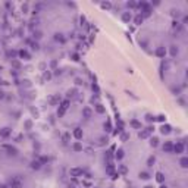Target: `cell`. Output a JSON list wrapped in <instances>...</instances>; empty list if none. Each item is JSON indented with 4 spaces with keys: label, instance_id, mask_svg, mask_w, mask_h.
<instances>
[{
    "label": "cell",
    "instance_id": "c3c4849f",
    "mask_svg": "<svg viewBox=\"0 0 188 188\" xmlns=\"http://www.w3.org/2000/svg\"><path fill=\"white\" fill-rule=\"evenodd\" d=\"M160 188H168V187H166V185H162V187H160Z\"/></svg>",
    "mask_w": 188,
    "mask_h": 188
},
{
    "label": "cell",
    "instance_id": "bcb514c9",
    "mask_svg": "<svg viewBox=\"0 0 188 188\" xmlns=\"http://www.w3.org/2000/svg\"><path fill=\"white\" fill-rule=\"evenodd\" d=\"M3 97H4V93H3V91H1V90H0V100H1V99H3Z\"/></svg>",
    "mask_w": 188,
    "mask_h": 188
},
{
    "label": "cell",
    "instance_id": "e575fe53",
    "mask_svg": "<svg viewBox=\"0 0 188 188\" xmlns=\"http://www.w3.org/2000/svg\"><path fill=\"white\" fill-rule=\"evenodd\" d=\"M121 172H122V174H126V172H128L126 166H121Z\"/></svg>",
    "mask_w": 188,
    "mask_h": 188
},
{
    "label": "cell",
    "instance_id": "5b68a950",
    "mask_svg": "<svg viewBox=\"0 0 188 188\" xmlns=\"http://www.w3.org/2000/svg\"><path fill=\"white\" fill-rule=\"evenodd\" d=\"M153 131V128H147V129H144V131H141L138 135H140V138H147L149 135H150V132Z\"/></svg>",
    "mask_w": 188,
    "mask_h": 188
},
{
    "label": "cell",
    "instance_id": "7a4b0ae2",
    "mask_svg": "<svg viewBox=\"0 0 188 188\" xmlns=\"http://www.w3.org/2000/svg\"><path fill=\"white\" fill-rule=\"evenodd\" d=\"M9 187L10 188H22V181L19 178H12L10 182H9Z\"/></svg>",
    "mask_w": 188,
    "mask_h": 188
},
{
    "label": "cell",
    "instance_id": "6da1fadb",
    "mask_svg": "<svg viewBox=\"0 0 188 188\" xmlns=\"http://www.w3.org/2000/svg\"><path fill=\"white\" fill-rule=\"evenodd\" d=\"M68 107H69V100L62 101V104H60V107H59V110H57V116H59V118H62V116L65 115V112L68 110Z\"/></svg>",
    "mask_w": 188,
    "mask_h": 188
},
{
    "label": "cell",
    "instance_id": "b9f144b4",
    "mask_svg": "<svg viewBox=\"0 0 188 188\" xmlns=\"http://www.w3.org/2000/svg\"><path fill=\"white\" fill-rule=\"evenodd\" d=\"M22 10L26 12V10H28V4H24V6H22Z\"/></svg>",
    "mask_w": 188,
    "mask_h": 188
},
{
    "label": "cell",
    "instance_id": "3957f363",
    "mask_svg": "<svg viewBox=\"0 0 188 188\" xmlns=\"http://www.w3.org/2000/svg\"><path fill=\"white\" fill-rule=\"evenodd\" d=\"M172 151H175L176 154H181V153L184 151V143H178V144H175Z\"/></svg>",
    "mask_w": 188,
    "mask_h": 188
},
{
    "label": "cell",
    "instance_id": "484cf974",
    "mask_svg": "<svg viewBox=\"0 0 188 188\" xmlns=\"http://www.w3.org/2000/svg\"><path fill=\"white\" fill-rule=\"evenodd\" d=\"M143 19H144V18H143L141 15H138V16H135V19H134V21H135V24L138 25V24H141V22H143Z\"/></svg>",
    "mask_w": 188,
    "mask_h": 188
},
{
    "label": "cell",
    "instance_id": "d6986e66",
    "mask_svg": "<svg viewBox=\"0 0 188 188\" xmlns=\"http://www.w3.org/2000/svg\"><path fill=\"white\" fill-rule=\"evenodd\" d=\"M54 40L59 41V43H63V41H65V37H63L62 34H56V35H54Z\"/></svg>",
    "mask_w": 188,
    "mask_h": 188
},
{
    "label": "cell",
    "instance_id": "60d3db41",
    "mask_svg": "<svg viewBox=\"0 0 188 188\" xmlns=\"http://www.w3.org/2000/svg\"><path fill=\"white\" fill-rule=\"evenodd\" d=\"M75 94H76V90H71L69 91V96H75Z\"/></svg>",
    "mask_w": 188,
    "mask_h": 188
},
{
    "label": "cell",
    "instance_id": "603a6c76",
    "mask_svg": "<svg viewBox=\"0 0 188 188\" xmlns=\"http://www.w3.org/2000/svg\"><path fill=\"white\" fill-rule=\"evenodd\" d=\"M131 125H132L134 128H137V129H140V128H141V124H140L138 121H135V119H134V121H131Z\"/></svg>",
    "mask_w": 188,
    "mask_h": 188
},
{
    "label": "cell",
    "instance_id": "ffe728a7",
    "mask_svg": "<svg viewBox=\"0 0 188 188\" xmlns=\"http://www.w3.org/2000/svg\"><path fill=\"white\" fill-rule=\"evenodd\" d=\"M40 166H41V163H40L38 160H34V162L31 163V168H32V169H40Z\"/></svg>",
    "mask_w": 188,
    "mask_h": 188
},
{
    "label": "cell",
    "instance_id": "f35d334b",
    "mask_svg": "<svg viewBox=\"0 0 188 188\" xmlns=\"http://www.w3.org/2000/svg\"><path fill=\"white\" fill-rule=\"evenodd\" d=\"M32 49H35V50H38V43H32Z\"/></svg>",
    "mask_w": 188,
    "mask_h": 188
},
{
    "label": "cell",
    "instance_id": "8992f818",
    "mask_svg": "<svg viewBox=\"0 0 188 188\" xmlns=\"http://www.w3.org/2000/svg\"><path fill=\"white\" fill-rule=\"evenodd\" d=\"M74 137H75L76 140H81V138H82V129H81V128H75V129H74Z\"/></svg>",
    "mask_w": 188,
    "mask_h": 188
},
{
    "label": "cell",
    "instance_id": "7402d4cb",
    "mask_svg": "<svg viewBox=\"0 0 188 188\" xmlns=\"http://www.w3.org/2000/svg\"><path fill=\"white\" fill-rule=\"evenodd\" d=\"M96 110H97V113H104V112H106L104 107H103V104H97V106H96Z\"/></svg>",
    "mask_w": 188,
    "mask_h": 188
},
{
    "label": "cell",
    "instance_id": "83f0119b",
    "mask_svg": "<svg viewBox=\"0 0 188 188\" xmlns=\"http://www.w3.org/2000/svg\"><path fill=\"white\" fill-rule=\"evenodd\" d=\"M116 157L121 160V159L124 157V150H118V151H116Z\"/></svg>",
    "mask_w": 188,
    "mask_h": 188
},
{
    "label": "cell",
    "instance_id": "8fae6325",
    "mask_svg": "<svg viewBox=\"0 0 188 188\" xmlns=\"http://www.w3.org/2000/svg\"><path fill=\"white\" fill-rule=\"evenodd\" d=\"M122 21H124V22H129V21H131V13H129V12H125V13L122 15Z\"/></svg>",
    "mask_w": 188,
    "mask_h": 188
},
{
    "label": "cell",
    "instance_id": "836d02e7",
    "mask_svg": "<svg viewBox=\"0 0 188 188\" xmlns=\"http://www.w3.org/2000/svg\"><path fill=\"white\" fill-rule=\"evenodd\" d=\"M104 128H106V131H110V128H112V126H110V122H106V124H104Z\"/></svg>",
    "mask_w": 188,
    "mask_h": 188
},
{
    "label": "cell",
    "instance_id": "74e56055",
    "mask_svg": "<svg viewBox=\"0 0 188 188\" xmlns=\"http://www.w3.org/2000/svg\"><path fill=\"white\" fill-rule=\"evenodd\" d=\"M146 118H147V121H154V116H151V115H147Z\"/></svg>",
    "mask_w": 188,
    "mask_h": 188
},
{
    "label": "cell",
    "instance_id": "e0dca14e",
    "mask_svg": "<svg viewBox=\"0 0 188 188\" xmlns=\"http://www.w3.org/2000/svg\"><path fill=\"white\" fill-rule=\"evenodd\" d=\"M179 163H181V166H182L184 169H185V168H188V157H182Z\"/></svg>",
    "mask_w": 188,
    "mask_h": 188
},
{
    "label": "cell",
    "instance_id": "ba28073f",
    "mask_svg": "<svg viewBox=\"0 0 188 188\" xmlns=\"http://www.w3.org/2000/svg\"><path fill=\"white\" fill-rule=\"evenodd\" d=\"M163 150H165L166 153H172V150H174V146H172V143H165V146H163Z\"/></svg>",
    "mask_w": 188,
    "mask_h": 188
},
{
    "label": "cell",
    "instance_id": "cb8c5ba5",
    "mask_svg": "<svg viewBox=\"0 0 188 188\" xmlns=\"http://www.w3.org/2000/svg\"><path fill=\"white\" fill-rule=\"evenodd\" d=\"M59 101H60V97H59V96H54V97H51V99H50V103H51V104L59 103Z\"/></svg>",
    "mask_w": 188,
    "mask_h": 188
},
{
    "label": "cell",
    "instance_id": "9a60e30c",
    "mask_svg": "<svg viewBox=\"0 0 188 188\" xmlns=\"http://www.w3.org/2000/svg\"><path fill=\"white\" fill-rule=\"evenodd\" d=\"M150 15H151V10L149 9V6H147V7H144V10H143V15H141V16H143V18H144V16L147 18V16H150Z\"/></svg>",
    "mask_w": 188,
    "mask_h": 188
},
{
    "label": "cell",
    "instance_id": "5bb4252c",
    "mask_svg": "<svg viewBox=\"0 0 188 188\" xmlns=\"http://www.w3.org/2000/svg\"><path fill=\"white\" fill-rule=\"evenodd\" d=\"M156 179H157V182H163L165 181V175L162 172H157L156 174Z\"/></svg>",
    "mask_w": 188,
    "mask_h": 188
},
{
    "label": "cell",
    "instance_id": "681fc988",
    "mask_svg": "<svg viewBox=\"0 0 188 188\" xmlns=\"http://www.w3.org/2000/svg\"><path fill=\"white\" fill-rule=\"evenodd\" d=\"M146 188H151V187H146Z\"/></svg>",
    "mask_w": 188,
    "mask_h": 188
},
{
    "label": "cell",
    "instance_id": "2e32d148",
    "mask_svg": "<svg viewBox=\"0 0 188 188\" xmlns=\"http://www.w3.org/2000/svg\"><path fill=\"white\" fill-rule=\"evenodd\" d=\"M82 115H84V118H90V116H91V109L85 107V109L82 110Z\"/></svg>",
    "mask_w": 188,
    "mask_h": 188
},
{
    "label": "cell",
    "instance_id": "9c48e42d",
    "mask_svg": "<svg viewBox=\"0 0 188 188\" xmlns=\"http://www.w3.org/2000/svg\"><path fill=\"white\" fill-rule=\"evenodd\" d=\"M19 57H22V59L28 60V59H29V53H28L26 50H21V51H19Z\"/></svg>",
    "mask_w": 188,
    "mask_h": 188
},
{
    "label": "cell",
    "instance_id": "4dcf8cb0",
    "mask_svg": "<svg viewBox=\"0 0 188 188\" xmlns=\"http://www.w3.org/2000/svg\"><path fill=\"white\" fill-rule=\"evenodd\" d=\"M41 35H43V34H41L40 31H35V32H34V38H41Z\"/></svg>",
    "mask_w": 188,
    "mask_h": 188
},
{
    "label": "cell",
    "instance_id": "d590c367",
    "mask_svg": "<svg viewBox=\"0 0 188 188\" xmlns=\"http://www.w3.org/2000/svg\"><path fill=\"white\" fill-rule=\"evenodd\" d=\"M128 138H129V135H128V134H124V135H122V141H126Z\"/></svg>",
    "mask_w": 188,
    "mask_h": 188
},
{
    "label": "cell",
    "instance_id": "f6af8a7d",
    "mask_svg": "<svg viewBox=\"0 0 188 188\" xmlns=\"http://www.w3.org/2000/svg\"><path fill=\"white\" fill-rule=\"evenodd\" d=\"M25 126H26V128H28V129H29V128H31V122H29V121H28V122H26V124H25Z\"/></svg>",
    "mask_w": 188,
    "mask_h": 188
},
{
    "label": "cell",
    "instance_id": "f1b7e54d",
    "mask_svg": "<svg viewBox=\"0 0 188 188\" xmlns=\"http://www.w3.org/2000/svg\"><path fill=\"white\" fill-rule=\"evenodd\" d=\"M140 176H141L143 179H149V178H150V175H149L147 172H141V174H140Z\"/></svg>",
    "mask_w": 188,
    "mask_h": 188
},
{
    "label": "cell",
    "instance_id": "d4e9b609",
    "mask_svg": "<svg viewBox=\"0 0 188 188\" xmlns=\"http://www.w3.org/2000/svg\"><path fill=\"white\" fill-rule=\"evenodd\" d=\"M74 150H75V151H81V150H82V146H81L79 143H75V144H74Z\"/></svg>",
    "mask_w": 188,
    "mask_h": 188
},
{
    "label": "cell",
    "instance_id": "7bdbcfd3",
    "mask_svg": "<svg viewBox=\"0 0 188 188\" xmlns=\"http://www.w3.org/2000/svg\"><path fill=\"white\" fill-rule=\"evenodd\" d=\"M75 84H76V85H81V84H82V81H81V79H75Z\"/></svg>",
    "mask_w": 188,
    "mask_h": 188
},
{
    "label": "cell",
    "instance_id": "4316f807",
    "mask_svg": "<svg viewBox=\"0 0 188 188\" xmlns=\"http://www.w3.org/2000/svg\"><path fill=\"white\" fill-rule=\"evenodd\" d=\"M101 7H103V9H110V7H112V3H109V1L101 3Z\"/></svg>",
    "mask_w": 188,
    "mask_h": 188
},
{
    "label": "cell",
    "instance_id": "d6a6232c",
    "mask_svg": "<svg viewBox=\"0 0 188 188\" xmlns=\"http://www.w3.org/2000/svg\"><path fill=\"white\" fill-rule=\"evenodd\" d=\"M104 144H107V138H100V146H104Z\"/></svg>",
    "mask_w": 188,
    "mask_h": 188
},
{
    "label": "cell",
    "instance_id": "52a82bcc",
    "mask_svg": "<svg viewBox=\"0 0 188 188\" xmlns=\"http://www.w3.org/2000/svg\"><path fill=\"white\" fill-rule=\"evenodd\" d=\"M156 54H157L159 57H165V54H166L165 47H157V49H156Z\"/></svg>",
    "mask_w": 188,
    "mask_h": 188
},
{
    "label": "cell",
    "instance_id": "f546056e",
    "mask_svg": "<svg viewBox=\"0 0 188 188\" xmlns=\"http://www.w3.org/2000/svg\"><path fill=\"white\" fill-rule=\"evenodd\" d=\"M157 141H159L157 138H151V141H150V144H151L153 147H156V146H157Z\"/></svg>",
    "mask_w": 188,
    "mask_h": 188
},
{
    "label": "cell",
    "instance_id": "30bf717a",
    "mask_svg": "<svg viewBox=\"0 0 188 188\" xmlns=\"http://www.w3.org/2000/svg\"><path fill=\"white\" fill-rule=\"evenodd\" d=\"M3 149H4V150H7V151H9V154H16V149H15V147H12V146H3Z\"/></svg>",
    "mask_w": 188,
    "mask_h": 188
},
{
    "label": "cell",
    "instance_id": "1f68e13d",
    "mask_svg": "<svg viewBox=\"0 0 188 188\" xmlns=\"http://www.w3.org/2000/svg\"><path fill=\"white\" fill-rule=\"evenodd\" d=\"M165 119H166L165 115H159V116H157V121H160V122H165Z\"/></svg>",
    "mask_w": 188,
    "mask_h": 188
},
{
    "label": "cell",
    "instance_id": "ab89813d",
    "mask_svg": "<svg viewBox=\"0 0 188 188\" xmlns=\"http://www.w3.org/2000/svg\"><path fill=\"white\" fill-rule=\"evenodd\" d=\"M12 65H13L15 68H19V62H16V60H15V62H12Z\"/></svg>",
    "mask_w": 188,
    "mask_h": 188
},
{
    "label": "cell",
    "instance_id": "44dd1931",
    "mask_svg": "<svg viewBox=\"0 0 188 188\" xmlns=\"http://www.w3.org/2000/svg\"><path fill=\"white\" fill-rule=\"evenodd\" d=\"M171 54L172 56H176L178 54V47L176 46H171Z\"/></svg>",
    "mask_w": 188,
    "mask_h": 188
},
{
    "label": "cell",
    "instance_id": "4fadbf2b",
    "mask_svg": "<svg viewBox=\"0 0 188 188\" xmlns=\"http://www.w3.org/2000/svg\"><path fill=\"white\" fill-rule=\"evenodd\" d=\"M171 129H172V128H171L169 125H163L160 131H162V134H169V132H171Z\"/></svg>",
    "mask_w": 188,
    "mask_h": 188
},
{
    "label": "cell",
    "instance_id": "7c38bea8",
    "mask_svg": "<svg viewBox=\"0 0 188 188\" xmlns=\"http://www.w3.org/2000/svg\"><path fill=\"white\" fill-rule=\"evenodd\" d=\"M0 135H1V137H9V135H10V129H9V128H3V129L0 131Z\"/></svg>",
    "mask_w": 188,
    "mask_h": 188
},
{
    "label": "cell",
    "instance_id": "7dc6e473",
    "mask_svg": "<svg viewBox=\"0 0 188 188\" xmlns=\"http://www.w3.org/2000/svg\"><path fill=\"white\" fill-rule=\"evenodd\" d=\"M0 188H7V187H6V185H3V184H1V185H0Z\"/></svg>",
    "mask_w": 188,
    "mask_h": 188
},
{
    "label": "cell",
    "instance_id": "8d00e7d4",
    "mask_svg": "<svg viewBox=\"0 0 188 188\" xmlns=\"http://www.w3.org/2000/svg\"><path fill=\"white\" fill-rule=\"evenodd\" d=\"M153 163H154V157H150V159H149V165L153 166Z\"/></svg>",
    "mask_w": 188,
    "mask_h": 188
},
{
    "label": "cell",
    "instance_id": "ee69618b",
    "mask_svg": "<svg viewBox=\"0 0 188 188\" xmlns=\"http://www.w3.org/2000/svg\"><path fill=\"white\" fill-rule=\"evenodd\" d=\"M68 140H69V135H68V134H65V135H63V141H68Z\"/></svg>",
    "mask_w": 188,
    "mask_h": 188
},
{
    "label": "cell",
    "instance_id": "277c9868",
    "mask_svg": "<svg viewBox=\"0 0 188 188\" xmlns=\"http://www.w3.org/2000/svg\"><path fill=\"white\" fill-rule=\"evenodd\" d=\"M81 174H82V171H81V169H78V168H72V169L69 171V175H71V176H74V178H78Z\"/></svg>",
    "mask_w": 188,
    "mask_h": 188
},
{
    "label": "cell",
    "instance_id": "ac0fdd59",
    "mask_svg": "<svg viewBox=\"0 0 188 188\" xmlns=\"http://www.w3.org/2000/svg\"><path fill=\"white\" fill-rule=\"evenodd\" d=\"M174 29H176V31H181V29H182V25H181V22L175 21V22H174Z\"/></svg>",
    "mask_w": 188,
    "mask_h": 188
}]
</instances>
